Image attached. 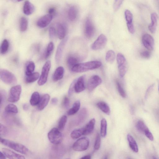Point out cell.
I'll return each instance as SVG.
<instances>
[{"mask_svg":"<svg viewBox=\"0 0 159 159\" xmlns=\"http://www.w3.org/2000/svg\"><path fill=\"white\" fill-rule=\"evenodd\" d=\"M102 65L101 62L94 61L79 63L71 69V71L75 73L85 72L89 71L99 68Z\"/></svg>","mask_w":159,"mask_h":159,"instance_id":"cell-1","label":"cell"},{"mask_svg":"<svg viewBox=\"0 0 159 159\" xmlns=\"http://www.w3.org/2000/svg\"><path fill=\"white\" fill-rule=\"evenodd\" d=\"M1 142L6 146L21 154H26L29 151L28 149L24 145L11 140L1 138Z\"/></svg>","mask_w":159,"mask_h":159,"instance_id":"cell-2","label":"cell"},{"mask_svg":"<svg viewBox=\"0 0 159 159\" xmlns=\"http://www.w3.org/2000/svg\"><path fill=\"white\" fill-rule=\"evenodd\" d=\"M60 131L58 128H54L48 132V138L51 143L58 145L61 143L63 136Z\"/></svg>","mask_w":159,"mask_h":159,"instance_id":"cell-3","label":"cell"},{"mask_svg":"<svg viewBox=\"0 0 159 159\" xmlns=\"http://www.w3.org/2000/svg\"><path fill=\"white\" fill-rule=\"evenodd\" d=\"M0 78L3 82L8 85H14L17 82L16 78L15 75L6 69L1 70Z\"/></svg>","mask_w":159,"mask_h":159,"instance_id":"cell-4","label":"cell"},{"mask_svg":"<svg viewBox=\"0 0 159 159\" xmlns=\"http://www.w3.org/2000/svg\"><path fill=\"white\" fill-rule=\"evenodd\" d=\"M117 60L119 74L120 77L122 78L125 76L127 71V62L125 57L120 53L118 54Z\"/></svg>","mask_w":159,"mask_h":159,"instance_id":"cell-5","label":"cell"},{"mask_svg":"<svg viewBox=\"0 0 159 159\" xmlns=\"http://www.w3.org/2000/svg\"><path fill=\"white\" fill-rule=\"evenodd\" d=\"M89 138L86 137L82 138L77 140L73 144V149L75 151H84L89 147Z\"/></svg>","mask_w":159,"mask_h":159,"instance_id":"cell-6","label":"cell"},{"mask_svg":"<svg viewBox=\"0 0 159 159\" xmlns=\"http://www.w3.org/2000/svg\"><path fill=\"white\" fill-rule=\"evenodd\" d=\"M51 67L50 61H47L43 66L41 75L38 82L39 86L43 85L46 82Z\"/></svg>","mask_w":159,"mask_h":159,"instance_id":"cell-7","label":"cell"},{"mask_svg":"<svg viewBox=\"0 0 159 159\" xmlns=\"http://www.w3.org/2000/svg\"><path fill=\"white\" fill-rule=\"evenodd\" d=\"M21 90V87L19 85L12 87L9 95L8 101L11 103H15L18 101L20 99Z\"/></svg>","mask_w":159,"mask_h":159,"instance_id":"cell-8","label":"cell"},{"mask_svg":"<svg viewBox=\"0 0 159 159\" xmlns=\"http://www.w3.org/2000/svg\"><path fill=\"white\" fill-rule=\"evenodd\" d=\"M107 39L104 35L101 34L91 46L92 50H96L102 49L106 46Z\"/></svg>","mask_w":159,"mask_h":159,"instance_id":"cell-9","label":"cell"},{"mask_svg":"<svg viewBox=\"0 0 159 159\" xmlns=\"http://www.w3.org/2000/svg\"><path fill=\"white\" fill-rule=\"evenodd\" d=\"M102 79L98 75H94L92 76L88 80L87 87L90 91L94 90L102 83Z\"/></svg>","mask_w":159,"mask_h":159,"instance_id":"cell-10","label":"cell"},{"mask_svg":"<svg viewBox=\"0 0 159 159\" xmlns=\"http://www.w3.org/2000/svg\"><path fill=\"white\" fill-rule=\"evenodd\" d=\"M142 42L143 46L149 50L153 49L154 41L151 35L148 34H144L142 37Z\"/></svg>","mask_w":159,"mask_h":159,"instance_id":"cell-11","label":"cell"},{"mask_svg":"<svg viewBox=\"0 0 159 159\" xmlns=\"http://www.w3.org/2000/svg\"><path fill=\"white\" fill-rule=\"evenodd\" d=\"M53 16L49 14L44 15L39 18L37 22V25L39 27L45 28L50 24L51 21Z\"/></svg>","mask_w":159,"mask_h":159,"instance_id":"cell-12","label":"cell"},{"mask_svg":"<svg viewBox=\"0 0 159 159\" xmlns=\"http://www.w3.org/2000/svg\"><path fill=\"white\" fill-rule=\"evenodd\" d=\"M68 40V37H65L60 42L57 48L55 57L56 61L57 63H59L60 61L64 48Z\"/></svg>","mask_w":159,"mask_h":159,"instance_id":"cell-13","label":"cell"},{"mask_svg":"<svg viewBox=\"0 0 159 159\" xmlns=\"http://www.w3.org/2000/svg\"><path fill=\"white\" fill-rule=\"evenodd\" d=\"M95 32L94 26L91 21L87 19L85 23V33L86 37L88 38H91L93 36Z\"/></svg>","mask_w":159,"mask_h":159,"instance_id":"cell-14","label":"cell"},{"mask_svg":"<svg viewBox=\"0 0 159 159\" xmlns=\"http://www.w3.org/2000/svg\"><path fill=\"white\" fill-rule=\"evenodd\" d=\"M85 75H84L77 79L75 90V92L77 93H79L85 89Z\"/></svg>","mask_w":159,"mask_h":159,"instance_id":"cell-15","label":"cell"},{"mask_svg":"<svg viewBox=\"0 0 159 159\" xmlns=\"http://www.w3.org/2000/svg\"><path fill=\"white\" fill-rule=\"evenodd\" d=\"M2 150L4 155L8 159H26L24 156L17 153L10 149L3 148Z\"/></svg>","mask_w":159,"mask_h":159,"instance_id":"cell-16","label":"cell"},{"mask_svg":"<svg viewBox=\"0 0 159 159\" xmlns=\"http://www.w3.org/2000/svg\"><path fill=\"white\" fill-rule=\"evenodd\" d=\"M50 96L48 94L43 95L40 100L38 105L37 108L39 111H41L45 109L49 102Z\"/></svg>","mask_w":159,"mask_h":159,"instance_id":"cell-17","label":"cell"},{"mask_svg":"<svg viewBox=\"0 0 159 159\" xmlns=\"http://www.w3.org/2000/svg\"><path fill=\"white\" fill-rule=\"evenodd\" d=\"M151 23L149 25L148 28L150 32L152 33L156 32L157 24L158 17L156 13H153L151 15Z\"/></svg>","mask_w":159,"mask_h":159,"instance_id":"cell-18","label":"cell"},{"mask_svg":"<svg viewBox=\"0 0 159 159\" xmlns=\"http://www.w3.org/2000/svg\"><path fill=\"white\" fill-rule=\"evenodd\" d=\"M35 7L33 4L29 1H26L23 6V12L26 15H31L34 11Z\"/></svg>","mask_w":159,"mask_h":159,"instance_id":"cell-19","label":"cell"},{"mask_svg":"<svg viewBox=\"0 0 159 159\" xmlns=\"http://www.w3.org/2000/svg\"><path fill=\"white\" fill-rule=\"evenodd\" d=\"M95 123V119L93 118L87 123L84 128L83 135H87L91 134L93 131Z\"/></svg>","mask_w":159,"mask_h":159,"instance_id":"cell-20","label":"cell"},{"mask_svg":"<svg viewBox=\"0 0 159 159\" xmlns=\"http://www.w3.org/2000/svg\"><path fill=\"white\" fill-rule=\"evenodd\" d=\"M64 68L60 66L57 68L53 75V79L54 81L56 82L62 79L64 74Z\"/></svg>","mask_w":159,"mask_h":159,"instance_id":"cell-21","label":"cell"},{"mask_svg":"<svg viewBox=\"0 0 159 159\" xmlns=\"http://www.w3.org/2000/svg\"><path fill=\"white\" fill-rule=\"evenodd\" d=\"M136 127L137 129L140 132L144 133L146 136L151 132L142 121L139 120L138 121L137 123Z\"/></svg>","mask_w":159,"mask_h":159,"instance_id":"cell-22","label":"cell"},{"mask_svg":"<svg viewBox=\"0 0 159 159\" xmlns=\"http://www.w3.org/2000/svg\"><path fill=\"white\" fill-rule=\"evenodd\" d=\"M88 115L87 110L86 108H83L79 112L77 118V125H79L85 121Z\"/></svg>","mask_w":159,"mask_h":159,"instance_id":"cell-23","label":"cell"},{"mask_svg":"<svg viewBox=\"0 0 159 159\" xmlns=\"http://www.w3.org/2000/svg\"><path fill=\"white\" fill-rule=\"evenodd\" d=\"M127 138L131 149L134 152L138 153V145L133 137L130 134H128L127 135Z\"/></svg>","mask_w":159,"mask_h":159,"instance_id":"cell-24","label":"cell"},{"mask_svg":"<svg viewBox=\"0 0 159 159\" xmlns=\"http://www.w3.org/2000/svg\"><path fill=\"white\" fill-rule=\"evenodd\" d=\"M57 33L59 39H63L65 37L66 28L63 24H59L57 25Z\"/></svg>","mask_w":159,"mask_h":159,"instance_id":"cell-25","label":"cell"},{"mask_svg":"<svg viewBox=\"0 0 159 159\" xmlns=\"http://www.w3.org/2000/svg\"><path fill=\"white\" fill-rule=\"evenodd\" d=\"M68 15L70 21H75L77 16V8L74 6L71 7L68 10Z\"/></svg>","mask_w":159,"mask_h":159,"instance_id":"cell-26","label":"cell"},{"mask_svg":"<svg viewBox=\"0 0 159 159\" xmlns=\"http://www.w3.org/2000/svg\"><path fill=\"white\" fill-rule=\"evenodd\" d=\"M97 106L101 111L107 115H109L110 113V109L107 104L104 102L101 101L97 103Z\"/></svg>","mask_w":159,"mask_h":159,"instance_id":"cell-27","label":"cell"},{"mask_svg":"<svg viewBox=\"0 0 159 159\" xmlns=\"http://www.w3.org/2000/svg\"><path fill=\"white\" fill-rule=\"evenodd\" d=\"M80 101L79 100L76 101L73 105L72 107L70 109L68 112V115L69 116L73 115L77 113L80 108Z\"/></svg>","mask_w":159,"mask_h":159,"instance_id":"cell-28","label":"cell"},{"mask_svg":"<svg viewBox=\"0 0 159 159\" xmlns=\"http://www.w3.org/2000/svg\"><path fill=\"white\" fill-rule=\"evenodd\" d=\"M107 123L105 118H103L101 121L100 135L103 138H105L107 134Z\"/></svg>","mask_w":159,"mask_h":159,"instance_id":"cell-29","label":"cell"},{"mask_svg":"<svg viewBox=\"0 0 159 159\" xmlns=\"http://www.w3.org/2000/svg\"><path fill=\"white\" fill-rule=\"evenodd\" d=\"M35 68V65L32 61H29L26 64L25 74L26 76L30 75L33 73Z\"/></svg>","mask_w":159,"mask_h":159,"instance_id":"cell-30","label":"cell"},{"mask_svg":"<svg viewBox=\"0 0 159 159\" xmlns=\"http://www.w3.org/2000/svg\"><path fill=\"white\" fill-rule=\"evenodd\" d=\"M40 98V97L38 92H34L31 96L30 100V102L31 105L33 106L38 105Z\"/></svg>","mask_w":159,"mask_h":159,"instance_id":"cell-31","label":"cell"},{"mask_svg":"<svg viewBox=\"0 0 159 159\" xmlns=\"http://www.w3.org/2000/svg\"><path fill=\"white\" fill-rule=\"evenodd\" d=\"M54 48V44L53 42H50L48 44L44 54V57L45 59H48L52 53Z\"/></svg>","mask_w":159,"mask_h":159,"instance_id":"cell-32","label":"cell"},{"mask_svg":"<svg viewBox=\"0 0 159 159\" xmlns=\"http://www.w3.org/2000/svg\"><path fill=\"white\" fill-rule=\"evenodd\" d=\"M28 25V21L25 17H22L20 20V29L21 32H24L27 30Z\"/></svg>","mask_w":159,"mask_h":159,"instance_id":"cell-33","label":"cell"},{"mask_svg":"<svg viewBox=\"0 0 159 159\" xmlns=\"http://www.w3.org/2000/svg\"><path fill=\"white\" fill-rule=\"evenodd\" d=\"M6 113L9 114H17L18 112V109L14 104H10L8 105L5 108Z\"/></svg>","mask_w":159,"mask_h":159,"instance_id":"cell-34","label":"cell"},{"mask_svg":"<svg viewBox=\"0 0 159 159\" xmlns=\"http://www.w3.org/2000/svg\"><path fill=\"white\" fill-rule=\"evenodd\" d=\"M84 128H81L73 131L71 134V137L74 139H76L83 135Z\"/></svg>","mask_w":159,"mask_h":159,"instance_id":"cell-35","label":"cell"},{"mask_svg":"<svg viewBox=\"0 0 159 159\" xmlns=\"http://www.w3.org/2000/svg\"><path fill=\"white\" fill-rule=\"evenodd\" d=\"M79 59L77 57L71 56L68 57L67 60L68 65L71 69L74 66L79 64Z\"/></svg>","mask_w":159,"mask_h":159,"instance_id":"cell-36","label":"cell"},{"mask_svg":"<svg viewBox=\"0 0 159 159\" xmlns=\"http://www.w3.org/2000/svg\"><path fill=\"white\" fill-rule=\"evenodd\" d=\"M39 77V74L36 72L33 73L30 75L26 76L25 82L27 83H30L36 81Z\"/></svg>","mask_w":159,"mask_h":159,"instance_id":"cell-37","label":"cell"},{"mask_svg":"<svg viewBox=\"0 0 159 159\" xmlns=\"http://www.w3.org/2000/svg\"><path fill=\"white\" fill-rule=\"evenodd\" d=\"M115 58V53L112 50H109L108 51L106 55L105 59L108 63L112 64L113 63Z\"/></svg>","mask_w":159,"mask_h":159,"instance_id":"cell-38","label":"cell"},{"mask_svg":"<svg viewBox=\"0 0 159 159\" xmlns=\"http://www.w3.org/2000/svg\"><path fill=\"white\" fill-rule=\"evenodd\" d=\"M9 47V43L7 39H4L1 45V54L2 55L6 54L8 50Z\"/></svg>","mask_w":159,"mask_h":159,"instance_id":"cell-39","label":"cell"},{"mask_svg":"<svg viewBox=\"0 0 159 159\" xmlns=\"http://www.w3.org/2000/svg\"><path fill=\"white\" fill-rule=\"evenodd\" d=\"M67 117L64 115L60 119L59 122L58 129L60 131L64 130L67 122Z\"/></svg>","mask_w":159,"mask_h":159,"instance_id":"cell-40","label":"cell"},{"mask_svg":"<svg viewBox=\"0 0 159 159\" xmlns=\"http://www.w3.org/2000/svg\"><path fill=\"white\" fill-rule=\"evenodd\" d=\"M125 19L127 24H132L133 22V16L131 12L129 10H126L125 12Z\"/></svg>","mask_w":159,"mask_h":159,"instance_id":"cell-41","label":"cell"},{"mask_svg":"<svg viewBox=\"0 0 159 159\" xmlns=\"http://www.w3.org/2000/svg\"><path fill=\"white\" fill-rule=\"evenodd\" d=\"M116 83L117 89L119 94L122 98H125L126 97V94L124 90L120 83L118 81H117Z\"/></svg>","mask_w":159,"mask_h":159,"instance_id":"cell-42","label":"cell"},{"mask_svg":"<svg viewBox=\"0 0 159 159\" xmlns=\"http://www.w3.org/2000/svg\"><path fill=\"white\" fill-rule=\"evenodd\" d=\"M101 138L100 135L98 133L97 134L94 144V148L96 150H99L100 147L101 145Z\"/></svg>","mask_w":159,"mask_h":159,"instance_id":"cell-43","label":"cell"},{"mask_svg":"<svg viewBox=\"0 0 159 159\" xmlns=\"http://www.w3.org/2000/svg\"><path fill=\"white\" fill-rule=\"evenodd\" d=\"M76 81L77 79H75L70 85L68 91V95L69 96H71L75 91V86Z\"/></svg>","mask_w":159,"mask_h":159,"instance_id":"cell-44","label":"cell"},{"mask_svg":"<svg viewBox=\"0 0 159 159\" xmlns=\"http://www.w3.org/2000/svg\"><path fill=\"white\" fill-rule=\"evenodd\" d=\"M123 1H122L119 0L115 1L113 5L114 10L115 11H117L121 7Z\"/></svg>","mask_w":159,"mask_h":159,"instance_id":"cell-45","label":"cell"},{"mask_svg":"<svg viewBox=\"0 0 159 159\" xmlns=\"http://www.w3.org/2000/svg\"><path fill=\"white\" fill-rule=\"evenodd\" d=\"M62 104L63 107L67 109L69 107L70 105V100L67 96L64 97Z\"/></svg>","mask_w":159,"mask_h":159,"instance_id":"cell-46","label":"cell"},{"mask_svg":"<svg viewBox=\"0 0 159 159\" xmlns=\"http://www.w3.org/2000/svg\"><path fill=\"white\" fill-rule=\"evenodd\" d=\"M151 53L148 51H144L141 52L140 55L142 58L145 59H148L151 56Z\"/></svg>","mask_w":159,"mask_h":159,"instance_id":"cell-47","label":"cell"},{"mask_svg":"<svg viewBox=\"0 0 159 159\" xmlns=\"http://www.w3.org/2000/svg\"><path fill=\"white\" fill-rule=\"evenodd\" d=\"M56 34V30L53 27H50L49 29V35L51 39H53L54 38Z\"/></svg>","mask_w":159,"mask_h":159,"instance_id":"cell-48","label":"cell"},{"mask_svg":"<svg viewBox=\"0 0 159 159\" xmlns=\"http://www.w3.org/2000/svg\"><path fill=\"white\" fill-rule=\"evenodd\" d=\"M127 24L128 30L129 32L132 34H133L135 32V30L133 23Z\"/></svg>","mask_w":159,"mask_h":159,"instance_id":"cell-49","label":"cell"},{"mask_svg":"<svg viewBox=\"0 0 159 159\" xmlns=\"http://www.w3.org/2000/svg\"><path fill=\"white\" fill-rule=\"evenodd\" d=\"M7 130L6 128L3 125H1V135H5L6 134Z\"/></svg>","mask_w":159,"mask_h":159,"instance_id":"cell-50","label":"cell"},{"mask_svg":"<svg viewBox=\"0 0 159 159\" xmlns=\"http://www.w3.org/2000/svg\"><path fill=\"white\" fill-rule=\"evenodd\" d=\"M56 11L55 8L53 7L50 8L48 10V14L53 16L55 14Z\"/></svg>","mask_w":159,"mask_h":159,"instance_id":"cell-51","label":"cell"},{"mask_svg":"<svg viewBox=\"0 0 159 159\" xmlns=\"http://www.w3.org/2000/svg\"><path fill=\"white\" fill-rule=\"evenodd\" d=\"M58 100L56 98H53L52 99L51 102L53 104L55 105L58 103Z\"/></svg>","mask_w":159,"mask_h":159,"instance_id":"cell-52","label":"cell"},{"mask_svg":"<svg viewBox=\"0 0 159 159\" xmlns=\"http://www.w3.org/2000/svg\"><path fill=\"white\" fill-rule=\"evenodd\" d=\"M6 157L3 152H0V159H6Z\"/></svg>","mask_w":159,"mask_h":159,"instance_id":"cell-53","label":"cell"},{"mask_svg":"<svg viewBox=\"0 0 159 159\" xmlns=\"http://www.w3.org/2000/svg\"><path fill=\"white\" fill-rule=\"evenodd\" d=\"M79 159H91V156L90 155H88L84 156Z\"/></svg>","mask_w":159,"mask_h":159,"instance_id":"cell-54","label":"cell"},{"mask_svg":"<svg viewBox=\"0 0 159 159\" xmlns=\"http://www.w3.org/2000/svg\"><path fill=\"white\" fill-rule=\"evenodd\" d=\"M103 159H109V156L108 155H105Z\"/></svg>","mask_w":159,"mask_h":159,"instance_id":"cell-55","label":"cell"},{"mask_svg":"<svg viewBox=\"0 0 159 159\" xmlns=\"http://www.w3.org/2000/svg\"><path fill=\"white\" fill-rule=\"evenodd\" d=\"M27 105H26V104H25V105L24 106V109H25V110H26V109H27L28 107Z\"/></svg>","mask_w":159,"mask_h":159,"instance_id":"cell-56","label":"cell"},{"mask_svg":"<svg viewBox=\"0 0 159 159\" xmlns=\"http://www.w3.org/2000/svg\"><path fill=\"white\" fill-rule=\"evenodd\" d=\"M153 159H158L156 156H153Z\"/></svg>","mask_w":159,"mask_h":159,"instance_id":"cell-57","label":"cell"},{"mask_svg":"<svg viewBox=\"0 0 159 159\" xmlns=\"http://www.w3.org/2000/svg\"><path fill=\"white\" fill-rule=\"evenodd\" d=\"M129 159H131V158H129Z\"/></svg>","mask_w":159,"mask_h":159,"instance_id":"cell-58","label":"cell"},{"mask_svg":"<svg viewBox=\"0 0 159 159\" xmlns=\"http://www.w3.org/2000/svg\"></svg>","mask_w":159,"mask_h":159,"instance_id":"cell-59","label":"cell"},{"mask_svg":"<svg viewBox=\"0 0 159 159\" xmlns=\"http://www.w3.org/2000/svg\"></svg>","mask_w":159,"mask_h":159,"instance_id":"cell-60","label":"cell"}]
</instances>
